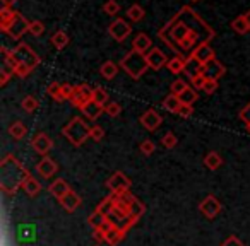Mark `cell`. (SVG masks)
<instances>
[{"mask_svg":"<svg viewBox=\"0 0 250 246\" xmlns=\"http://www.w3.org/2000/svg\"><path fill=\"white\" fill-rule=\"evenodd\" d=\"M151 48H153V41H151V38L146 33H137V35L134 36L132 50H136V52H139V53H147Z\"/></svg>","mask_w":250,"mask_h":246,"instance_id":"obj_18","label":"cell"},{"mask_svg":"<svg viewBox=\"0 0 250 246\" xmlns=\"http://www.w3.org/2000/svg\"><path fill=\"white\" fill-rule=\"evenodd\" d=\"M118 70H120V65H117V63L111 62V60H108V62H104L103 65L100 67L101 76H103L106 80L115 79V77H117V74H118Z\"/></svg>","mask_w":250,"mask_h":246,"instance_id":"obj_27","label":"cell"},{"mask_svg":"<svg viewBox=\"0 0 250 246\" xmlns=\"http://www.w3.org/2000/svg\"><path fill=\"white\" fill-rule=\"evenodd\" d=\"M29 176L28 168L12 154H7L0 163V190L5 195H14Z\"/></svg>","mask_w":250,"mask_h":246,"instance_id":"obj_2","label":"cell"},{"mask_svg":"<svg viewBox=\"0 0 250 246\" xmlns=\"http://www.w3.org/2000/svg\"><path fill=\"white\" fill-rule=\"evenodd\" d=\"M139 151L144 154V156H151V154L156 151V146H154V142L151 139H146V140H143V142H141Z\"/></svg>","mask_w":250,"mask_h":246,"instance_id":"obj_43","label":"cell"},{"mask_svg":"<svg viewBox=\"0 0 250 246\" xmlns=\"http://www.w3.org/2000/svg\"><path fill=\"white\" fill-rule=\"evenodd\" d=\"M70 190H72V188H70L69 183H67L65 180H62V178H57V180L52 181V183H50V187H48V191L57 198V200L63 198Z\"/></svg>","mask_w":250,"mask_h":246,"instance_id":"obj_17","label":"cell"},{"mask_svg":"<svg viewBox=\"0 0 250 246\" xmlns=\"http://www.w3.org/2000/svg\"><path fill=\"white\" fill-rule=\"evenodd\" d=\"M139 121H141V125H143L146 130L154 132V130H158L161 127V123H163V118H161V114L158 113L156 110H147V111H144V113L141 114Z\"/></svg>","mask_w":250,"mask_h":246,"instance_id":"obj_12","label":"cell"},{"mask_svg":"<svg viewBox=\"0 0 250 246\" xmlns=\"http://www.w3.org/2000/svg\"><path fill=\"white\" fill-rule=\"evenodd\" d=\"M22 191H24L28 197H36V195L42 191V185H40V181L36 180V178H33V176H29V178H26V181L22 183V188H21Z\"/></svg>","mask_w":250,"mask_h":246,"instance_id":"obj_24","label":"cell"},{"mask_svg":"<svg viewBox=\"0 0 250 246\" xmlns=\"http://www.w3.org/2000/svg\"><path fill=\"white\" fill-rule=\"evenodd\" d=\"M81 111H83V114L87 118V120H91V121H96L98 118H100L101 114L104 113V106H101V104L94 103V101L91 99L89 103H87V104H84V106L81 108Z\"/></svg>","mask_w":250,"mask_h":246,"instance_id":"obj_19","label":"cell"},{"mask_svg":"<svg viewBox=\"0 0 250 246\" xmlns=\"http://www.w3.org/2000/svg\"><path fill=\"white\" fill-rule=\"evenodd\" d=\"M144 212H146V205L134 197L132 200L129 202V215H130V219H132L134 222H137L144 215Z\"/></svg>","mask_w":250,"mask_h":246,"instance_id":"obj_23","label":"cell"},{"mask_svg":"<svg viewBox=\"0 0 250 246\" xmlns=\"http://www.w3.org/2000/svg\"><path fill=\"white\" fill-rule=\"evenodd\" d=\"M167 69L170 70L173 76H178V74H182L185 70V58H184V57H180V55L173 57V58L168 60Z\"/></svg>","mask_w":250,"mask_h":246,"instance_id":"obj_30","label":"cell"},{"mask_svg":"<svg viewBox=\"0 0 250 246\" xmlns=\"http://www.w3.org/2000/svg\"><path fill=\"white\" fill-rule=\"evenodd\" d=\"M221 202L214 197V195H208L204 200L199 204V210L206 219H216L221 214Z\"/></svg>","mask_w":250,"mask_h":246,"instance_id":"obj_9","label":"cell"},{"mask_svg":"<svg viewBox=\"0 0 250 246\" xmlns=\"http://www.w3.org/2000/svg\"><path fill=\"white\" fill-rule=\"evenodd\" d=\"M93 101L98 104H101V106H106V104L110 103V94H108V91L104 89V87H94Z\"/></svg>","mask_w":250,"mask_h":246,"instance_id":"obj_32","label":"cell"},{"mask_svg":"<svg viewBox=\"0 0 250 246\" xmlns=\"http://www.w3.org/2000/svg\"><path fill=\"white\" fill-rule=\"evenodd\" d=\"M31 72H33V69H29V67H28V65H24V63H19V65L16 67V76L21 77V79L28 77Z\"/></svg>","mask_w":250,"mask_h":246,"instance_id":"obj_48","label":"cell"},{"mask_svg":"<svg viewBox=\"0 0 250 246\" xmlns=\"http://www.w3.org/2000/svg\"><path fill=\"white\" fill-rule=\"evenodd\" d=\"M29 22H31V21H28V19H26L21 12L16 11L12 18L0 21V29H2L5 35L11 36L12 39L19 41V39L22 38V35L29 31Z\"/></svg>","mask_w":250,"mask_h":246,"instance_id":"obj_5","label":"cell"},{"mask_svg":"<svg viewBox=\"0 0 250 246\" xmlns=\"http://www.w3.org/2000/svg\"><path fill=\"white\" fill-rule=\"evenodd\" d=\"M225 74H226V67L223 65L218 58L211 60V62H208L206 65H202V76H204L206 79L219 80Z\"/></svg>","mask_w":250,"mask_h":246,"instance_id":"obj_13","label":"cell"},{"mask_svg":"<svg viewBox=\"0 0 250 246\" xmlns=\"http://www.w3.org/2000/svg\"><path fill=\"white\" fill-rule=\"evenodd\" d=\"M178 116H182V118H190L192 114H194V106L192 104H184L182 103V106H180V110H178Z\"/></svg>","mask_w":250,"mask_h":246,"instance_id":"obj_47","label":"cell"},{"mask_svg":"<svg viewBox=\"0 0 250 246\" xmlns=\"http://www.w3.org/2000/svg\"><path fill=\"white\" fill-rule=\"evenodd\" d=\"M204 164H206V168H208V170L216 171V170H219V168H221L223 157L219 156L216 151H209V152L204 156Z\"/></svg>","mask_w":250,"mask_h":246,"instance_id":"obj_25","label":"cell"},{"mask_svg":"<svg viewBox=\"0 0 250 246\" xmlns=\"http://www.w3.org/2000/svg\"><path fill=\"white\" fill-rule=\"evenodd\" d=\"M118 11H120V4L117 0H106L103 4V12L108 16H117Z\"/></svg>","mask_w":250,"mask_h":246,"instance_id":"obj_41","label":"cell"},{"mask_svg":"<svg viewBox=\"0 0 250 246\" xmlns=\"http://www.w3.org/2000/svg\"><path fill=\"white\" fill-rule=\"evenodd\" d=\"M127 18H129L132 22H141L144 18H146V11H144L141 5L134 4V5H130V7L127 9Z\"/></svg>","mask_w":250,"mask_h":246,"instance_id":"obj_31","label":"cell"},{"mask_svg":"<svg viewBox=\"0 0 250 246\" xmlns=\"http://www.w3.org/2000/svg\"><path fill=\"white\" fill-rule=\"evenodd\" d=\"M118 65L136 80L141 79V77L147 72V69H149L147 60H146V53H139V52H136V50H130L129 53H125L124 58L120 60Z\"/></svg>","mask_w":250,"mask_h":246,"instance_id":"obj_4","label":"cell"},{"mask_svg":"<svg viewBox=\"0 0 250 246\" xmlns=\"http://www.w3.org/2000/svg\"><path fill=\"white\" fill-rule=\"evenodd\" d=\"M59 202L67 212H70V214H72V212H76L77 208H79V205H81V202H83V200H81V197L76 193V191L70 190L69 193H67L63 198H60Z\"/></svg>","mask_w":250,"mask_h":246,"instance_id":"obj_20","label":"cell"},{"mask_svg":"<svg viewBox=\"0 0 250 246\" xmlns=\"http://www.w3.org/2000/svg\"><path fill=\"white\" fill-rule=\"evenodd\" d=\"M31 147H33V151H35L36 154H40V156L45 157V156H48V152L53 149V140L50 139L48 133L40 132V133H36V135L33 137Z\"/></svg>","mask_w":250,"mask_h":246,"instance_id":"obj_11","label":"cell"},{"mask_svg":"<svg viewBox=\"0 0 250 246\" xmlns=\"http://www.w3.org/2000/svg\"><path fill=\"white\" fill-rule=\"evenodd\" d=\"M7 132L14 140H22L26 137V133H28V129H26V125L22 123V121H14V123L9 125Z\"/></svg>","mask_w":250,"mask_h":246,"instance_id":"obj_26","label":"cell"},{"mask_svg":"<svg viewBox=\"0 0 250 246\" xmlns=\"http://www.w3.org/2000/svg\"><path fill=\"white\" fill-rule=\"evenodd\" d=\"M182 106V101H180V96H175V94H168L167 97L163 99V108L170 113H178Z\"/></svg>","mask_w":250,"mask_h":246,"instance_id":"obj_29","label":"cell"},{"mask_svg":"<svg viewBox=\"0 0 250 246\" xmlns=\"http://www.w3.org/2000/svg\"><path fill=\"white\" fill-rule=\"evenodd\" d=\"M21 108L26 111V113H33V111L38 108V99H36L35 96H24V99L21 101Z\"/></svg>","mask_w":250,"mask_h":246,"instance_id":"obj_36","label":"cell"},{"mask_svg":"<svg viewBox=\"0 0 250 246\" xmlns=\"http://www.w3.org/2000/svg\"><path fill=\"white\" fill-rule=\"evenodd\" d=\"M16 2H18V0H2V5H4V7H12Z\"/></svg>","mask_w":250,"mask_h":246,"instance_id":"obj_54","label":"cell"},{"mask_svg":"<svg viewBox=\"0 0 250 246\" xmlns=\"http://www.w3.org/2000/svg\"><path fill=\"white\" fill-rule=\"evenodd\" d=\"M87 222H89V226L93 229H98V227H103V226L108 222V219H106V215L101 214L100 210H94L93 214L87 217Z\"/></svg>","mask_w":250,"mask_h":246,"instance_id":"obj_33","label":"cell"},{"mask_svg":"<svg viewBox=\"0 0 250 246\" xmlns=\"http://www.w3.org/2000/svg\"><path fill=\"white\" fill-rule=\"evenodd\" d=\"M108 33H110V36L117 43H124L125 39H127L130 35H132V28H130V24L127 21H125V19L117 18L110 24V28H108Z\"/></svg>","mask_w":250,"mask_h":246,"instance_id":"obj_8","label":"cell"},{"mask_svg":"<svg viewBox=\"0 0 250 246\" xmlns=\"http://www.w3.org/2000/svg\"><path fill=\"white\" fill-rule=\"evenodd\" d=\"M243 18H245V21H247V26H249V29H250V11H247L245 14H243Z\"/></svg>","mask_w":250,"mask_h":246,"instance_id":"obj_55","label":"cell"},{"mask_svg":"<svg viewBox=\"0 0 250 246\" xmlns=\"http://www.w3.org/2000/svg\"><path fill=\"white\" fill-rule=\"evenodd\" d=\"M59 171V164L52 159V157L45 156L38 164H36V173L42 178H52L55 176V173Z\"/></svg>","mask_w":250,"mask_h":246,"instance_id":"obj_15","label":"cell"},{"mask_svg":"<svg viewBox=\"0 0 250 246\" xmlns=\"http://www.w3.org/2000/svg\"><path fill=\"white\" fill-rule=\"evenodd\" d=\"M184 72L187 74L188 79H194V77H197L202 74V63H199L192 55L187 57V58H185V70Z\"/></svg>","mask_w":250,"mask_h":246,"instance_id":"obj_22","label":"cell"},{"mask_svg":"<svg viewBox=\"0 0 250 246\" xmlns=\"http://www.w3.org/2000/svg\"><path fill=\"white\" fill-rule=\"evenodd\" d=\"M62 133L74 147H81L87 139H91V127L81 116H74L62 129Z\"/></svg>","mask_w":250,"mask_h":246,"instance_id":"obj_3","label":"cell"},{"mask_svg":"<svg viewBox=\"0 0 250 246\" xmlns=\"http://www.w3.org/2000/svg\"><path fill=\"white\" fill-rule=\"evenodd\" d=\"M96 246H98V245H96Z\"/></svg>","mask_w":250,"mask_h":246,"instance_id":"obj_58","label":"cell"},{"mask_svg":"<svg viewBox=\"0 0 250 246\" xmlns=\"http://www.w3.org/2000/svg\"><path fill=\"white\" fill-rule=\"evenodd\" d=\"M146 60L149 69L153 70H161L165 65H168V57L165 55V52L161 48H151L146 53Z\"/></svg>","mask_w":250,"mask_h":246,"instance_id":"obj_14","label":"cell"},{"mask_svg":"<svg viewBox=\"0 0 250 246\" xmlns=\"http://www.w3.org/2000/svg\"><path fill=\"white\" fill-rule=\"evenodd\" d=\"M190 82H192V87H194L195 91H202V87H204V82H206V77L201 74V76L190 79Z\"/></svg>","mask_w":250,"mask_h":246,"instance_id":"obj_49","label":"cell"},{"mask_svg":"<svg viewBox=\"0 0 250 246\" xmlns=\"http://www.w3.org/2000/svg\"><path fill=\"white\" fill-rule=\"evenodd\" d=\"M125 232H127V231H124V229L111 226V227L108 229L106 232H104V243H108L110 246H117L120 241H124Z\"/></svg>","mask_w":250,"mask_h":246,"instance_id":"obj_21","label":"cell"},{"mask_svg":"<svg viewBox=\"0 0 250 246\" xmlns=\"http://www.w3.org/2000/svg\"><path fill=\"white\" fill-rule=\"evenodd\" d=\"M12 53H14L16 60H18L19 63H24V65H28L29 69H33V70L42 63V58L38 57V53H36L31 46L26 45V43H22V41L12 50Z\"/></svg>","mask_w":250,"mask_h":246,"instance_id":"obj_6","label":"cell"},{"mask_svg":"<svg viewBox=\"0 0 250 246\" xmlns=\"http://www.w3.org/2000/svg\"><path fill=\"white\" fill-rule=\"evenodd\" d=\"M96 210H100L101 214H104V215L110 214V212L113 210V195L110 193V197L103 198V200L100 202V205L96 207Z\"/></svg>","mask_w":250,"mask_h":246,"instance_id":"obj_39","label":"cell"},{"mask_svg":"<svg viewBox=\"0 0 250 246\" xmlns=\"http://www.w3.org/2000/svg\"><path fill=\"white\" fill-rule=\"evenodd\" d=\"M240 120L243 121V123H245V125H249L250 123V103L247 104L245 108H243V110H240Z\"/></svg>","mask_w":250,"mask_h":246,"instance_id":"obj_51","label":"cell"},{"mask_svg":"<svg viewBox=\"0 0 250 246\" xmlns=\"http://www.w3.org/2000/svg\"><path fill=\"white\" fill-rule=\"evenodd\" d=\"M74 87H76V86H72V84H69V82L62 84V96L65 97V101H69L70 97H72V94H74Z\"/></svg>","mask_w":250,"mask_h":246,"instance_id":"obj_50","label":"cell"},{"mask_svg":"<svg viewBox=\"0 0 250 246\" xmlns=\"http://www.w3.org/2000/svg\"><path fill=\"white\" fill-rule=\"evenodd\" d=\"M29 33L38 38V36H42L45 33V24L42 21H31L29 22Z\"/></svg>","mask_w":250,"mask_h":246,"instance_id":"obj_44","label":"cell"},{"mask_svg":"<svg viewBox=\"0 0 250 246\" xmlns=\"http://www.w3.org/2000/svg\"><path fill=\"white\" fill-rule=\"evenodd\" d=\"M187 89H188V84L185 82V80H182V79H175L173 82H171V86H170L171 94H175V96H182V94H184Z\"/></svg>","mask_w":250,"mask_h":246,"instance_id":"obj_37","label":"cell"},{"mask_svg":"<svg viewBox=\"0 0 250 246\" xmlns=\"http://www.w3.org/2000/svg\"><path fill=\"white\" fill-rule=\"evenodd\" d=\"M177 144H178V137L173 132H167L161 137V146L165 149H173V147H177Z\"/></svg>","mask_w":250,"mask_h":246,"instance_id":"obj_38","label":"cell"},{"mask_svg":"<svg viewBox=\"0 0 250 246\" xmlns=\"http://www.w3.org/2000/svg\"><path fill=\"white\" fill-rule=\"evenodd\" d=\"M192 2H199V0H192Z\"/></svg>","mask_w":250,"mask_h":246,"instance_id":"obj_57","label":"cell"},{"mask_svg":"<svg viewBox=\"0 0 250 246\" xmlns=\"http://www.w3.org/2000/svg\"><path fill=\"white\" fill-rule=\"evenodd\" d=\"M50 41H52V45L55 46L57 50H63L69 45V35H67L65 31H62V29H59V31H55L52 35Z\"/></svg>","mask_w":250,"mask_h":246,"instance_id":"obj_28","label":"cell"},{"mask_svg":"<svg viewBox=\"0 0 250 246\" xmlns=\"http://www.w3.org/2000/svg\"><path fill=\"white\" fill-rule=\"evenodd\" d=\"M231 29H233L235 33H238V35H247V33L250 31L249 26H247L245 18H243V14H242V16H238V18L233 19V21H231Z\"/></svg>","mask_w":250,"mask_h":246,"instance_id":"obj_35","label":"cell"},{"mask_svg":"<svg viewBox=\"0 0 250 246\" xmlns=\"http://www.w3.org/2000/svg\"><path fill=\"white\" fill-rule=\"evenodd\" d=\"M197 99H199V94H197V91H195L194 87H188V89L180 96V101L184 104H194Z\"/></svg>","mask_w":250,"mask_h":246,"instance_id":"obj_40","label":"cell"},{"mask_svg":"<svg viewBox=\"0 0 250 246\" xmlns=\"http://www.w3.org/2000/svg\"><path fill=\"white\" fill-rule=\"evenodd\" d=\"M104 113H106L110 118H117L118 114L122 113V106L118 103H115V101H110V103L104 106Z\"/></svg>","mask_w":250,"mask_h":246,"instance_id":"obj_42","label":"cell"},{"mask_svg":"<svg viewBox=\"0 0 250 246\" xmlns=\"http://www.w3.org/2000/svg\"><path fill=\"white\" fill-rule=\"evenodd\" d=\"M91 139L94 140V142H101L103 140V137H104V130H103V127H100V125H94V127H91Z\"/></svg>","mask_w":250,"mask_h":246,"instance_id":"obj_46","label":"cell"},{"mask_svg":"<svg viewBox=\"0 0 250 246\" xmlns=\"http://www.w3.org/2000/svg\"><path fill=\"white\" fill-rule=\"evenodd\" d=\"M104 187L110 190V193L117 195L122 193V191H129L130 187H132V181L127 174H124L122 171H115L106 181H104Z\"/></svg>","mask_w":250,"mask_h":246,"instance_id":"obj_7","label":"cell"},{"mask_svg":"<svg viewBox=\"0 0 250 246\" xmlns=\"http://www.w3.org/2000/svg\"><path fill=\"white\" fill-rule=\"evenodd\" d=\"M46 93H48V96L52 97L53 101H57V103H62V101H65V97L62 96V84L52 82L48 87H46Z\"/></svg>","mask_w":250,"mask_h":246,"instance_id":"obj_34","label":"cell"},{"mask_svg":"<svg viewBox=\"0 0 250 246\" xmlns=\"http://www.w3.org/2000/svg\"><path fill=\"white\" fill-rule=\"evenodd\" d=\"M91 99H93V89H91L87 84H77V86L74 87V94L69 101L74 104V106L81 110V108H83L84 104L89 103Z\"/></svg>","mask_w":250,"mask_h":246,"instance_id":"obj_10","label":"cell"},{"mask_svg":"<svg viewBox=\"0 0 250 246\" xmlns=\"http://www.w3.org/2000/svg\"><path fill=\"white\" fill-rule=\"evenodd\" d=\"M221 246H243V243L240 241V238H236V236H228V238L223 241Z\"/></svg>","mask_w":250,"mask_h":246,"instance_id":"obj_52","label":"cell"},{"mask_svg":"<svg viewBox=\"0 0 250 246\" xmlns=\"http://www.w3.org/2000/svg\"><path fill=\"white\" fill-rule=\"evenodd\" d=\"M104 229L103 227H98V229H93V238L96 239L98 243H104Z\"/></svg>","mask_w":250,"mask_h":246,"instance_id":"obj_53","label":"cell"},{"mask_svg":"<svg viewBox=\"0 0 250 246\" xmlns=\"http://www.w3.org/2000/svg\"><path fill=\"white\" fill-rule=\"evenodd\" d=\"M214 36V29L190 5H184L158 31V38L180 57L182 52H194L202 43H211Z\"/></svg>","mask_w":250,"mask_h":246,"instance_id":"obj_1","label":"cell"},{"mask_svg":"<svg viewBox=\"0 0 250 246\" xmlns=\"http://www.w3.org/2000/svg\"><path fill=\"white\" fill-rule=\"evenodd\" d=\"M247 127V130H249V132H250V123H249V125H245Z\"/></svg>","mask_w":250,"mask_h":246,"instance_id":"obj_56","label":"cell"},{"mask_svg":"<svg viewBox=\"0 0 250 246\" xmlns=\"http://www.w3.org/2000/svg\"><path fill=\"white\" fill-rule=\"evenodd\" d=\"M190 55L194 57L199 63H202V65H206L208 62H211V60L216 58L214 50L211 48V45H209V43H202V45H199L197 48L190 53Z\"/></svg>","mask_w":250,"mask_h":246,"instance_id":"obj_16","label":"cell"},{"mask_svg":"<svg viewBox=\"0 0 250 246\" xmlns=\"http://www.w3.org/2000/svg\"><path fill=\"white\" fill-rule=\"evenodd\" d=\"M219 86V80H214V79H206L204 82V87H202V91H204L206 94H214L216 89H218Z\"/></svg>","mask_w":250,"mask_h":246,"instance_id":"obj_45","label":"cell"}]
</instances>
